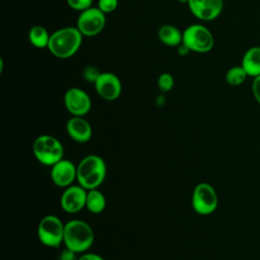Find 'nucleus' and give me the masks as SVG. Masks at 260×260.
<instances>
[{"mask_svg":"<svg viewBox=\"0 0 260 260\" xmlns=\"http://www.w3.org/2000/svg\"><path fill=\"white\" fill-rule=\"evenodd\" d=\"M247 77H248V74L245 71V69L242 67V65L231 67L226 71L224 76L226 83L231 86H239L243 84L247 79Z\"/></svg>","mask_w":260,"mask_h":260,"instance_id":"19","label":"nucleus"},{"mask_svg":"<svg viewBox=\"0 0 260 260\" xmlns=\"http://www.w3.org/2000/svg\"><path fill=\"white\" fill-rule=\"evenodd\" d=\"M94 234L91 226L81 219H71L65 223L64 241L65 248L74 253H84L93 244Z\"/></svg>","mask_w":260,"mask_h":260,"instance_id":"3","label":"nucleus"},{"mask_svg":"<svg viewBox=\"0 0 260 260\" xmlns=\"http://www.w3.org/2000/svg\"><path fill=\"white\" fill-rule=\"evenodd\" d=\"M66 131L68 136L77 143H85L92 136V128L90 123L83 117L72 116L66 123Z\"/></svg>","mask_w":260,"mask_h":260,"instance_id":"14","label":"nucleus"},{"mask_svg":"<svg viewBox=\"0 0 260 260\" xmlns=\"http://www.w3.org/2000/svg\"><path fill=\"white\" fill-rule=\"evenodd\" d=\"M93 85L96 93L108 102L117 100L122 92V82L113 72H101Z\"/></svg>","mask_w":260,"mask_h":260,"instance_id":"10","label":"nucleus"},{"mask_svg":"<svg viewBox=\"0 0 260 260\" xmlns=\"http://www.w3.org/2000/svg\"><path fill=\"white\" fill-rule=\"evenodd\" d=\"M119 5V0H98V8L105 14L114 12Z\"/></svg>","mask_w":260,"mask_h":260,"instance_id":"22","label":"nucleus"},{"mask_svg":"<svg viewBox=\"0 0 260 260\" xmlns=\"http://www.w3.org/2000/svg\"><path fill=\"white\" fill-rule=\"evenodd\" d=\"M64 105L72 116L84 117L91 109V99L80 87H70L65 91Z\"/></svg>","mask_w":260,"mask_h":260,"instance_id":"9","label":"nucleus"},{"mask_svg":"<svg viewBox=\"0 0 260 260\" xmlns=\"http://www.w3.org/2000/svg\"><path fill=\"white\" fill-rule=\"evenodd\" d=\"M182 44L189 52L205 54L212 50L214 38L208 27L200 23H193L183 30Z\"/></svg>","mask_w":260,"mask_h":260,"instance_id":"5","label":"nucleus"},{"mask_svg":"<svg viewBox=\"0 0 260 260\" xmlns=\"http://www.w3.org/2000/svg\"><path fill=\"white\" fill-rule=\"evenodd\" d=\"M65 223L56 215H45L39 222L37 234L39 241L47 247L58 248L64 241Z\"/></svg>","mask_w":260,"mask_h":260,"instance_id":"6","label":"nucleus"},{"mask_svg":"<svg viewBox=\"0 0 260 260\" xmlns=\"http://www.w3.org/2000/svg\"><path fill=\"white\" fill-rule=\"evenodd\" d=\"M107 176V166L96 154L84 156L77 165V183L86 190L99 188Z\"/></svg>","mask_w":260,"mask_h":260,"instance_id":"2","label":"nucleus"},{"mask_svg":"<svg viewBox=\"0 0 260 260\" xmlns=\"http://www.w3.org/2000/svg\"><path fill=\"white\" fill-rule=\"evenodd\" d=\"M191 13L202 21L216 19L222 12L223 0H188Z\"/></svg>","mask_w":260,"mask_h":260,"instance_id":"11","label":"nucleus"},{"mask_svg":"<svg viewBox=\"0 0 260 260\" xmlns=\"http://www.w3.org/2000/svg\"><path fill=\"white\" fill-rule=\"evenodd\" d=\"M87 190L82 186L71 185L63 191L60 197L61 208L68 213H76L85 207Z\"/></svg>","mask_w":260,"mask_h":260,"instance_id":"12","label":"nucleus"},{"mask_svg":"<svg viewBox=\"0 0 260 260\" xmlns=\"http://www.w3.org/2000/svg\"><path fill=\"white\" fill-rule=\"evenodd\" d=\"M58 260H78V258L76 257V253L65 248V250L61 252Z\"/></svg>","mask_w":260,"mask_h":260,"instance_id":"25","label":"nucleus"},{"mask_svg":"<svg viewBox=\"0 0 260 260\" xmlns=\"http://www.w3.org/2000/svg\"><path fill=\"white\" fill-rule=\"evenodd\" d=\"M77 178V166L71 160L62 158L51 167V180L54 185L67 188L73 185Z\"/></svg>","mask_w":260,"mask_h":260,"instance_id":"13","label":"nucleus"},{"mask_svg":"<svg viewBox=\"0 0 260 260\" xmlns=\"http://www.w3.org/2000/svg\"><path fill=\"white\" fill-rule=\"evenodd\" d=\"M50 37H51V34H49L47 28L40 24L31 26L28 31L29 43L35 48H38V49L48 48Z\"/></svg>","mask_w":260,"mask_h":260,"instance_id":"18","label":"nucleus"},{"mask_svg":"<svg viewBox=\"0 0 260 260\" xmlns=\"http://www.w3.org/2000/svg\"><path fill=\"white\" fill-rule=\"evenodd\" d=\"M175 84L174 77L169 72H164L159 74L157 78V86L161 92H168L173 89Z\"/></svg>","mask_w":260,"mask_h":260,"instance_id":"20","label":"nucleus"},{"mask_svg":"<svg viewBox=\"0 0 260 260\" xmlns=\"http://www.w3.org/2000/svg\"><path fill=\"white\" fill-rule=\"evenodd\" d=\"M78 260H105L101 255L95 253H83Z\"/></svg>","mask_w":260,"mask_h":260,"instance_id":"26","label":"nucleus"},{"mask_svg":"<svg viewBox=\"0 0 260 260\" xmlns=\"http://www.w3.org/2000/svg\"><path fill=\"white\" fill-rule=\"evenodd\" d=\"M178 53H179L181 56H185V55H187V54L189 53V50H188L183 44H181V45L178 47Z\"/></svg>","mask_w":260,"mask_h":260,"instance_id":"27","label":"nucleus"},{"mask_svg":"<svg viewBox=\"0 0 260 260\" xmlns=\"http://www.w3.org/2000/svg\"><path fill=\"white\" fill-rule=\"evenodd\" d=\"M82 39L76 26L61 27L51 34L47 49L58 59H69L79 51Z\"/></svg>","mask_w":260,"mask_h":260,"instance_id":"1","label":"nucleus"},{"mask_svg":"<svg viewBox=\"0 0 260 260\" xmlns=\"http://www.w3.org/2000/svg\"><path fill=\"white\" fill-rule=\"evenodd\" d=\"M252 93L256 102L260 105V75L254 77V80L252 82Z\"/></svg>","mask_w":260,"mask_h":260,"instance_id":"24","label":"nucleus"},{"mask_svg":"<svg viewBox=\"0 0 260 260\" xmlns=\"http://www.w3.org/2000/svg\"><path fill=\"white\" fill-rule=\"evenodd\" d=\"M106 14L98 7L90 8L79 12L76 20V27L83 37H95L103 31L106 26Z\"/></svg>","mask_w":260,"mask_h":260,"instance_id":"8","label":"nucleus"},{"mask_svg":"<svg viewBox=\"0 0 260 260\" xmlns=\"http://www.w3.org/2000/svg\"><path fill=\"white\" fill-rule=\"evenodd\" d=\"M106 204H107L106 197L98 188L87 190L85 207L89 212L94 214L101 213L105 210Z\"/></svg>","mask_w":260,"mask_h":260,"instance_id":"17","label":"nucleus"},{"mask_svg":"<svg viewBox=\"0 0 260 260\" xmlns=\"http://www.w3.org/2000/svg\"><path fill=\"white\" fill-rule=\"evenodd\" d=\"M242 67L248 76L257 77L260 75V46L249 48L242 59Z\"/></svg>","mask_w":260,"mask_h":260,"instance_id":"16","label":"nucleus"},{"mask_svg":"<svg viewBox=\"0 0 260 260\" xmlns=\"http://www.w3.org/2000/svg\"><path fill=\"white\" fill-rule=\"evenodd\" d=\"M101 74V72L93 66H87L84 68L83 70V77L87 82H91L94 83V81L96 80V78L99 77V75Z\"/></svg>","mask_w":260,"mask_h":260,"instance_id":"23","label":"nucleus"},{"mask_svg":"<svg viewBox=\"0 0 260 260\" xmlns=\"http://www.w3.org/2000/svg\"><path fill=\"white\" fill-rule=\"evenodd\" d=\"M66 2L72 10L82 12L92 6L93 0H66Z\"/></svg>","mask_w":260,"mask_h":260,"instance_id":"21","label":"nucleus"},{"mask_svg":"<svg viewBox=\"0 0 260 260\" xmlns=\"http://www.w3.org/2000/svg\"><path fill=\"white\" fill-rule=\"evenodd\" d=\"M157 37L160 43L167 47L178 48L183 42V31H181L176 25L170 23L159 26Z\"/></svg>","mask_w":260,"mask_h":260,"instance_id":"15","label":"nucleus"},{"mask_svg":"<svg viewBox=\"0 0 260 260\" xmlns=\"http://www.w3.org/2000/svg\"><path fill=\"white\" fill-rule=\"evenodd\" d=\"M191 204L193 210L200 215L213 213L218 205L216 191L208 183L202 182L197 184L192 192Z\"/></svg>","mask_w":260,"mask_h":260,"instance_id":"7","label":"nucleus"},{"mask_svg":"<svg viewBox=\"0 0 260 260\" xmlns=\"http://www.w3.org/2000/svg\"><path fill=\"white\" fill-rule=\"evenodd\" d=\"M32 153L39 162L52 167L64 158V147L56 137L49 134H42L32 143Z\"/></svg>","mask_w":260,"mask_h":260,"instance_id":"4","label":"nucleus"}]
</instances>
